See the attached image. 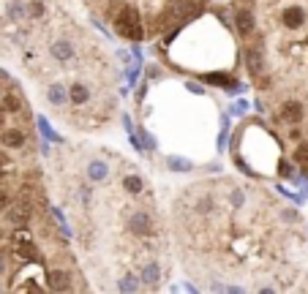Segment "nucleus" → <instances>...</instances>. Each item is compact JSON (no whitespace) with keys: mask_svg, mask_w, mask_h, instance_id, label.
<instances>
[{"mask_svg":"<svg viewBox=\"0 0 308 294\" xmlns=\"http://www.w3.org/2000/svg\"><path fill=\"white\" fill-rule=\"evenodd\" d=\"M30 218V204H17L14 210H11V220H17V224H22V220Z\"/></svg>","mask_w":308,"mask_h":294,"instance_id":"nucleus-9","label":"nucleus"},{"mask_svg":"<svg viewBox=\"0 0 308 294\" xmlns=\"http://www.w3.org/2000/svg\"><path fill=\"white\" fill-rule=\"evenodd\" d=\"M235 25H237V30L243 33V36H251V33H254V14H251V9H243V6H240L237 14H235Z\"/></svg>","mask_w":308,"mask_h":294,"instance_id":"nucleus-3","label":"nucleus"},{"mask_svg":"<svg viewBox=\"0 0 308 294\" xmlns=\"http://www.w3.org/2000/svg\"><path fill=\"white\" fill-rule=\"evenodd\" d=\"M71 101L74 104H85L88 101V90H85V85H71Z\"/></svg>","mask_w":308,"mask_h":294,"instance_id":"nucleus-10","label":"nucleus"},{"mask_svg":"<svg viewBox=\"0 0 308 294\" xmlns=\"http://www.w3.org/2000/svg\"><path fill=\"white\" fill-rule=\"evenodd\" d=\"M129 226H131L134 235H139V237H150V235H153V218L147 215L145 210H137V212H134L131 220H129Z\"/></svg>","mask_w":308,"mask_h":294,"instance_id":"nucleus-2","label":"nucleus"},{"mask_svg":"<svg viewBox=\"0 0 308 294\" xmlns=\"http://www.w3.org/2000/svg\"><path fill=\"white\" fill-rule=\"evenodd\" d=\"M297 161H308V147H300V150H297Z\"/></svg>","mask_w":308,"mask_h":294,"instance_id":"nucleus-18","label":"nucleus"},{"mask_svg":"<svg viewBox=\"0 0 308 294\" xmlns=\"http://www.w3.org/2000/svg\"><path fill=\"white\" fill-rule=\"evenodd\" d=\"M305 22V14H303V9H297V6H292V9H286L284 11V25L289 30H297L300 25Z\"/></svg>","mask_w":308,"mask_h":294,"instance_id":"nucleus-5","label":"nucleus"},{"mask_svg":"<svg viewBox=\"0 0 308 294\" xmlns=\"http://www.w3.org/2000/svg\"><path fill=\"white\" fill-rule=\"evenodd\" d=\"M145 283H147V286L158 283V267H156V264H147V270H145Z\"/></svg>","mask_w":308,"mask_h":294,"instance_id":"nucleus-13","label":"nucleus"},{"mask_svg":"<svg viewBox=\"0 0 308 294\" xmlns=\"http://www.w3.org/2000/svg\"><path fill=\"white\" fill-rule=\"evenodd\" d=\"M3 144H6V147H22V144H25V133H19V131H14V128L3 131Z\"/></svg>","mask_w":308,"mask_h":294,"instance_id":"nucleus-8","label":"nucleus"},{"mask_svg":"<svg viewBox=\"0 0 308 294\" xmlns=\"http://www.w3.org/2000/svg\"><path fill=\"white\" fill-rule=\"evenodd\" d=\"M123 185H126L131 193H139V191H142V180H139V177H126Z\"/></svg>","mask_w":308,"mask_h":294,"instance_id":"nucleus-14","label":"nucleus"},{"mask_svg":"<svg viewBox=\"0 0 308 294\" xmlns=\"http://www.w3.org/2000/svg\"><path fill=\"white\" fill-rule=\"evenodd\" d=\"M3 106H6L9 112H17V109H19V98L14 96V93H9V96L3 98Z\"/></svg>","mask_w":308,"mask_h":294,"instance_id":"nucleus-15","label":"nucleus"},{"mask_svg":"<svg viewBox=\"0 0 308 294\" xmlns=\"http://www.w3.org/2000/svg\"><path fill=\"white\" fill-rule=\"evenodd\" d=\"M205 79L210 85H229V77H224V74H207Z\"/></svg>","mask_w":308,"mask_h":294,"instance_id":"nucleus-16","label":"nucleus"},{"mask_svg":"<svg viewBox=\"0 0 308 294\" xmlns=\"http://www.w3.org/2000/svg\"><path fill=\"white\" fill-rule=\"evenodd\" d=\"M245 65H249V71L254 74V77H259V74H262V52L249 49L245 52Z\"/></svg>","mask_w":308,"mask_h":294,"instance_id":"nucleus-6","label":"nucleus"},{"mask_svg":"<svg viewBox=\"0 0 308 294\" xmlns=\"http://www.w3.org/2000/svg\"><path fill=\"white\" fill-rule=\"evenodd\" d=\"M3 270H6V262H3V256H0V275H3Z\"/></svg>","mask_w":308,"mask_h":294,"instance_id":"nucleus-19","label":"nucleus"},{"mask_svg":"<svg viewBox=\"0 0 308 294\" xmlns=\"http://www.w3.org/2000/svg\"><path fill=\"white\" fill-rule=\"evenodd\" d=\"M49 289L55 291H69L71 289V275L63 270H52L49 272Z\"/></svg>","mask_w":308,"mask_h":294,"instance_id":"nucleus-4","label":"nucleus"},{"mask_svg":"<svg viewBox=\"0 0 308 294\" xmlns=\"http://www.w3.org/2000/svg\"><path fill=\"white\" fill-rule=\"evenodd\" d=\"M52 52H55V57H57V60H69V57H71V46L66 44V41H57Z\"/></svg>","mask_w":308,"mask_h":294,"instance_id":"nucleus-11","label":"nucleus"},{"mask_svg":"<svg viewBox=\"0 0 308 294\" xmlns=\"http://www.w3.org/2000/svg\"><path fill=\"white\" fill-rule=\"evenodd\" d=\"M281 117H284L286 123H297V120L303 117V106H300L297 101H289L284 109H281Z\"/></svg>","mask_w":308,"mask_h":294,"instance_id":"nucleus-7","label":"nucleus"},{"mask_svg":"<svg viewBox=\"0 0 308 294\" xmlns=\"http://www.w3.org/2000/svg\"><path fill=\"white\" fill-rule=\"evenodd\" d=\"M115 28L117 33H123L126 38H142V25H139V14L134 9H123L120 11V17L115 19Z\"/></svg>","mask_w":308,"mask_h":294,"instance_id":"nucleus-1","label":"nucleus"},{"mask_svg":"<svg viewBox=\"0 0 308 294\" xmlns=\"http://www.w3.org/2000/svg\"><path fill=\"white\" fill-rule=\"evenodd\" d=\"M104 175H106L104 164H93V177H104Z\"/></svg>","mask_w":308,"mask_h":294,"instance_id":"nucleus-17","label":"nucleus"},{"mask_svg":"<svg viewBox=\"0 0 308 294\" xmlns=\"http://www.w3.org/2000/svg\"><path fill=\"white\" fill-rule=\"evenodd\" d=\"M49 98H52V104H63L66 101V90L60 88V85H52V88H49Z\"/></svg>","mask_w":308,"mask_h":294,"instance_id":"nucleus-12","label":"nucleus"}]
</instances>
